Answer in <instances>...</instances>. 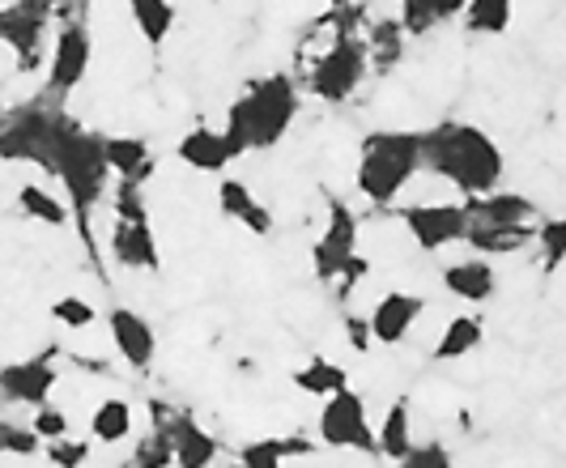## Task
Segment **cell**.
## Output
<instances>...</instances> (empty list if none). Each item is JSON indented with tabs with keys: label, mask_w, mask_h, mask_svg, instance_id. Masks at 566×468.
<instances>
[{
	"label": "cell",
	"mask_w": 566,
	"mask_h": 468,
	"mask_svg": "<svg viewBox=\"0 0 566 468\" xmlns=\"http://www.w3.org/2000/svg\"><path fill=\"white\" fill-rule=\"evenodd\" d=\"M43 170L60 179L64 200H69V214L77 221V235H82L85 248H94V243H90V214H94V205L107 196V179H112L107 158H103V137H98V133H85L82 124H73L69 115L56 111Z\"/></svg>",
	"instance_id": "6da1fadb"
},
{
	"label": "cell",
	"mask_w": 566,
	"mask_h": 468,
	"mask_svg": "<svg viewBox=\"0 0 566 468\" xmlns=\"http://www.w3.org/2000/svg\"><path fill=\"white\" fill-rule=\"evenodd\" d=\"M422 170L452 184L460 196L478 200L499 188L507 158L478 124H439V128L422 133Z\"/></svg>",
	"instance_id": "7a4b0ae2"
},
{
	"label": "cell",
	"mask_w": 566,
	"mask_h": 468,
	"mask_svg": "<svg viewBox=\"0 0 566 468\" xmlns=\"http://www.w3.org/2000/svg\"><path fill=\"white\" fill-rule=\"evenodd\" d=\"M294 115H298V90L285 73H273V77L255 82L243 98L230 103L222 137L234 145L239 158L248 149H273L285 141Z\"/></svg>",
	"instance_id": "3957f363"
},
{
	"label": "cell",
	"mask_w": 566,
	"mask_h": 468,
	"mask_svg": "<svg viewBox=\"0 0 566 468\" xmlns=\"http://www.w3.org/2000/svg\"><path fill=\"white\" fill-rule=\"evenodd\" d=\"M422 170V133H370L358 154V193L370 205H392Z\"/></svg>",
	"instance_id": "277c9868"
},
{
	"label": "cell",
	"mask_w": 566,
	"mask_h": 468,
	"mask_svg": "<svg viewBox=\"0 0 566 468\" xmlns=\"http://www.w3.org/2000/svg\"><path fill=\"white\" fill-rule=\"evenodd\" d=\"M367 69H370L367 48H363L358 39L340 34L337 43L312 64L307 85H312L315 98H324V103H345V98H354V90L363 85Z\"/></svg>",
	"instance_id": "5b68a950"
},
{
	"label": "cell",
	"mask_w": 566,
	"mask_h": 468,
	"mask_svg": "<svg viewBox=\"0 0 566 468\" xmlns=\"http://www.w3.org/2000/svg\"><path fill=\"white\" fill-rule=\"evenodd\" d=\"M319 443L337 451H375V430H370L367 401L354 387H340L324 396L319 409Z\"/></svg>",
	"instance_id": "8992f818"
},
{
	"label": "cell",
	"mask_w": 566,
	"mask_h": 468,
	"mask_svg": "<svg viewBox=\"0 0 566 468\" xmlns=\"http://www.w3.org/2000/svg\"><path fill=\"white\" fill-rule=\"evenodd\" d=\"M397 218L422 251H443L452 243H464V230H469V209L460 200L405 205V209H397Z\"/></svg>",
	"instance_id": "52a82bcc"
},
{
	"label": "cell",
	"mask_w": 566,
	"mask_h": 468,
	"mask_svg": "<svg viewBox=\"0 0 566 468\" xmlns=\"http://www.w3.org/2000/svg\"><path fill=\"white\" fill-rule=\"evenodd\" d=\"M56 384H60L56 350H43V354H34V358L0 366V401H9V405H30V409H39V405L52 401Z\"/></svg>",
	"instance_id": "ba28073f"
},
{
	"label": "cell",
	"mask_w": 566,
	"mask_h": 468,
	"mask_svg": "<svg viewBox=\"0 0 566 468\" xmlns=\"http://www.w3.org/2000/svg\"><path fill=\"white\" fill-rule=\"evenodd\" d=\"M358 251V218L349 214V205L345 200H328V226H324V235L315 239L312 248V269H315V281H333V277L345 269V260Z\"/></svg>",
	"instance_id": "9c48e42d"
},
{
	"label": "cell",
	"mask_w": 566,
	"mask_h": 468,
	"mask_svg": "<svg viewBox=\"0 0 566 468\" xmlns=\"http://www.w3.org/2000/svg\"><path fill=\"white\" fill-rule=\"evenodd\" d=\"M154 422H163L158 430L170 439V465L175 468H213L218 465V439L192 422L188 414H167L158 401H154Z\"/></svg>",
	"instance_id": "30bf717a"
},
{
	"label": "cell",
	"mask_w": 566,
	"mask_h": 468,
	"mask_svg": "<svg viewBox=\"0 0 566 468\" xmlns=\"http://www.w3.org/2000/svg\"><path fill=\"white\" fill-rule=\"evenodd\" d=\"M52 119L56 111H22L18 119H9L0 128V158L4 163H39L48 158V141H52Z\"/></svg>",
	"instance_id": "8fae6325"
},
{
	"label": "cell",
	"mask_w": 566,
	"mask_h": 468,
	"mask_svg": "<svg viewBox=\"0 0 566 468\" xmlns=\"http://www.w3.org/2000/svg\"><path fill=\"white\" fill-rule=\"evenodd\" d=\"M426 311V299L422 294H409V290H388L379 303H375V311H370V341L375 345H400L409 332H413V324L422 320Z\"/></svg>",
	"instance_id": "7c38bea8"
},
{
	"label": "cell",
	"mask_w": 566,
	"mask_h": 468,
	"mask_svg": "<svg viewBox=\"0 0 566 468\" xmlns=\"http://www.w3.org/2000/svg\"><path fill=\"white\" fill-rule=\"evenodd\" d=\"M90 30L85 27H64L56 34V48H52V60H48V85L56 94H73L77 85L85 82L90 73Z\"/></svg>",
	"instance_id": "4fadbf2b"
},
{
	"label": "cell",
	"mask_w": 566,
	"mask_h": 468,
	"mask_svg": "<svg viewBox=\"0 0 566 468\" xmlns=\"http://www.w3.org/2000/svg\"><path fill=\"white\" fill-rule=\"evenodd\" d=\"M107 329H112V345L115 354L128 362L133 371H149L154 366V354H158V336L149 329V320L128 311V306H115L107 315Z\"/></svg>",
	"instance_id": "5bb4252c"
},
{
	"label": "cell",
	"mask_w": 566,
	"mask_h": 468,
	"mask_svg": "<svg viewBox=\"0 0 566 468\" xmlns=\"http://www.w3.org/2000/svg\"><path fill=\"white\" fill-rule=\"evenodd\" d=\"M107 248H112L115 260H119L124 269H133V273H154V269L163 264V256H158V239H154L149 221H119L115 218Z\"/></svg>",
	"instance_id": "9a60e30c"
},
{
	"label": "cell",
	"mask_w": 566,
	"mask_h": 468,
	"mask_svg": "<svg viewBox=\"0 0 566 468\" xmlns=\"http://www.w3.org/2000/svg\"><path fill=\"white\" fill-rule=\"evenodd\" d=\"M175 158L184 166H192V170H205V175H222L239 154H234V145L218 128H192V133L179 137Z\"/></svg>",
	"instance_id": "2e32d148"
},
{
	"label": "cell",
	"mask_w": 566,
	"mask_h": 468,
	"mask_svg": "<svg viewBox=\"0 0 566 468\" xmlns=\"http://www.w3.org/2000/svg\"><path fill=\"white\" fill-rule=\"evenodd\" d=\"M443 290L460 299V303H485V299H494V290H499V273H494V264L485 260V256H469V260H452L448 269H443Z\"/></svg>",
	"instance_id": "e0dca14e"
},
{
	"label": "cell",
	"mask_w": 566,
	"mask_h": 468,
	"mask_svg": "<svg viewBox=\"0 0 566 468\" xmlns=\"http://www.w3.org/2000/svg\"><path fill=\"white\" fill-rule=\"evenodd\" d=\"M43 30H48L43 4H13V9H0V43H9L22 60H34V55H39Z\"/></svg>",
	"instance_id": "ac0fdd59"
},
{
	"label": "cell",
	"mask_w": 566,
	"mask_h": 468,
	"mask_svg": "<svg viewBox=\"0 0 566 468\" xmlns=\"http://www.w3.org/2000/svg\"><path fill=\"white\" fill-rule=\"evenodd\" d=\"M533 235H537V221H520V226H482V221H469L464 230V243L494 260V256H515V251L533 248Z\"/></svg>",
	"instance_id": "d6986e66"
},
{
	"label": "cell",
	"mask_w": 566,
	"mask_h": 468,
	"mask_svg": "<svg viewBox=\"0 0 566 468\" xmlns=\"http://www.w3.org/2000/svg\"><path fill=\"white\" fill-rule=\"evenodd\" d=\"M469 221H482V226H520V221H537V205L520 193H485L478 200L464 205Z\"/></svg>",
	"instance_id": "ffe728a7"
},
{
	"label": "cell",
	"mask_w": 566,
	"mask_h": 468,
	"mask_svg": "<svg viewBox=\"0 0 566 468\" xmlns=\"http://www.w3.org/2000/svg\"><path fill=\"white\" fill-rule=\"evenodd\" d=\"M103 158L107 170L145 188V179L154 175V154H149V141L142 137H103Z\"/></svg>",
	"instance_id": "44dd1931"
},
{
	"label": "cell",
	"mask_w": 566,
	"mask_h": 468,
	"mask_svg": "<svg viewBox=\"0 0 566 468\" xmlns=\"http://www.w3.org/2000/svg\"><path fill=\"white\" fill-rule=\"evenodd\" d=\"M218 209H222V218L243 221L252 235H273V214L255 200L243 179H222L218 184Z\"/></svg>",
	"instance_id": "7402d4cb"
},
{
	"label": "cell",
	"mask_w": 566,
	"mask_h": 468,
	"mask_svg": "<svg viewBox=\"0 0 566 468\" xmlns=\"http://www.w3.org/2000/svg\"><path fill=\"white\" fill-rule=\"evenodd\" d=\"M315 447L319 443L298 439V435H290V439H252L239 447V468H285V460L312 456Z\"/></svg>",
	"instance_id": "603a6c76"
},
{
	"label": "cell",
	"mask_w": 566,
	"mask_h": 468,
	"mask_svg": "<svg viewBox=\"0 0 566 468\" xmlns=\"http://www.w3.org/2000/svg\"><path fill=\"white\" fill-rule=\"evenodd\" d=\"M133 439V405L128 401H119V396H107V401H98L94 405V414H90V443H124Z\"/></svg>",
	"instance_id": "cb8c5ba5"
},
{
	"label": "cell",
	"mask_w": 566,
	"mask_h": 468,
	"mask_svg": "<svg viewBox=\"0 0 566 468\" xmlns=\"http://www.w3.org/2000/svg\"><path fill=\"white\" fill-rule=\"evenodd\" d=\"M409 447H413V414H409V401H397V405L384 414L379 430H375V451L397 465Z\"/></svg>",
	"instance_id": "d4e9b609"
},
{
	"label": "cell",
	"mask_w": 566,
	"mask_h": 468,
	"mask_svg": "<svg viewBox=\"0 0 566 468\" xmlns=\"http://www.w3.org/2000/svg\"><path fill=\"white\" fill-rule=\"evenodd\" d=\"M460 9H464V0H400L397 22L405 34H426V30L460 18Z\"/></svg>",
	"instance_id": "484cf974"
},
{
	"label": "cell",
	"mask_w": 566,
	"mask_h": 468,
	"mask_svg": "<svg viewBox=\"0 0 566 468\" xmlns=\"http://www.w3.org/2000/svg\"><path fill=\"white\" fill-rule=\"evenodd\" d=\"M128 13H133V27L149 48H163L175 30V18H179L170 0H128Z\"/></svg>",
	"instance_id": "4316f807"
},
{
	"label": "cell",
	"mask_w": 566,
	"mask_h": 468,
	"mask_svg": "<svg viewBox=\"0 0 566 468\" xmlns=\"http://www.w3.org/2000/svg\"><path fill=\"white\" fill-rule=\"evenodd\" d=\"M482 336L485 324L478 315H455V320H448L443 336L434 341V362H460L464 354H473L482 345Z\"/></svg>",
	"instance_id": "83f0119b"
},
{
	"label": "cell",
	"mask_w": 566,
	"mask_h": 468,
	"mask_svg": "<svg viewBox=\"0 0 566 468\" xmlns=\"http://www.w3.org/2000/svg\"><path fill=\"white\" fill-rule=\"evenodd\" d=\"M469 34H507L515 18V0H464L460 9Z\"/></svg>",
	"instance_id": "f1b7e54d"
},
{
	"label": "cell",
	"mask_w": 566,
	"mask_h": 468,
	"mask_svg": "<svg viewBox=\"0 0 566 468\" xmlns=\"http://www.w3.org/2000/svg\"><path fill=\"white\" fill-rule=\"evenodd\" d=\"M290 379H294L298 392H307V396H315V401H324V396H333V392H340V387H349V371L328 358H312L303 371H294Z\"/></svg>",
	"instance_id": "f546056e"
},
{
	"label": "cell",
	"mask_w": 566,
	"mask_h": 468,
	"mask_svg": "<svg viewBox=\"0 0 566 468\" xmlns=\"http://www.w3.org/2000/svg\"><path fill=\"white\" fill-rule=\"evenodd\" d=\"M18 209H22L27 218L43 221V226H64V221L73 218V214H69V200H60L56 193H48L43 184H22V188H18Z\"/></svg>",
	"instance_id": "4dcf8cb0"
},
{
	"label": "cell",
	"mask_w": 566,
	"mask_h": 468,
	"mask_svg": "<svg viewBox=\"0 0 566 468\" xmlns=\"http://www.w3.org/2000/svg\"><path fill=\"white\" fill-rule=\"evenodd\" d=\"M400 43H405L400 22L397 18H384V22H375V30H370V39L363 48H367V60H375L379 69H388L392 60H400Z\"/></svg>",
	"instance_id": "1f68e13d"
},
{
	"label": "cell",
	"mask_w": 566,
	"mask_h": 468,
	"mask_svg": "<svg viewBox=\"0 0 566 468\" xmlns=\"http://www.w3.org/2000/svg\"><path fill=\"white\" fill-rule=\"evenodd\" d=\"M52 320H56L60 329L82 332V329H90V324L98 320V311H94V303H90V299L64 294V299H56V303H52Z\"/></svg>",
	"instance_id": "d6a6232c"
},
{
	"label": "cell",
	"mask_w": 566,
	"mask_h": 468,
	"mask_svg": "<svg viewBox=\"0 0 566 468\" xmlns=\"http://www.w3.org/2000/svg\"><path fill=\"white\" fill-rule=\"evenodd\" d=\"M533 243L545 251V269H558L566 260V221L563 218H545L537 221V235Z\"/></svg>",
	"instance_id": "836d02e7"
},
{
	"label": "cell",
	"mask_w": 566,
	"mask_h": 468,
	"mask_svg": "<svg viewBox=\"0 0 566 468\" xmlns=\"http://www.w3.org/2000/svg\"><path fill=\"white\" fill-rule=\"evenodd\" d=\"M43 451V439L30 430V426H18V422H0V456H39Z\"/></svg>",
	"instance_id": "e575fe53"
},
{
	"label": "cell",
	"mask_w": 566,
	"mask_h": 468,
	"mask_svg": "<svg viewBox=\"0 0 566 468\" xmlns=\"http://www.w3.org/2000/svg\"><path fill=\"white\" fill-rule=\"evenodd\" d=\"M397 468H452V451H448V443H439V439L413 443L397 460Z\"/></svg>",
	"instance_id": "d590c367"
},
{
	"label": "cell",
	"mask_w": 566,
	"mask_h": 468,
	"mask_svg": "<svg viewBox=\"0 0 566 468\" xmlns=\"http://www.w3.org/2000/svg\"><path fill=\"white\" fill-rule=\"evenodd\" d=\"M30 430H34L43 443H56V439H64V435H69V414H64V409H56V405L48 401V405H39V409H34V417H30Z\"/></svg>",
	"instance_id": "8d00e7d4"
},
{
	"label": "cell",
	"mask_w": 566,
	"mask_h": 468,
	"mask_svg": "<svg viewBox=\"0 0 566 468\" xmlns=\"http://www.w3.org/2000/svg\"><path fill=\"white\" fill-rule=\"evenodd\" d=\"M43 451H48V460L56 468H82L90 460V439H56V443H43Z\"/></svg>",
	"instance_id": "74e56055"
},
{
	"label": "cell",
	"mask_w": 566,
	"mask_h": 468,
	"mask_svg": "<svg viewBox=\"0 0 566 468\" xmlns=\"http://www.w3.org/2000/svg\"><path fill=\"white\" fill-rule=\"evenodd\" d=\"M115 218L119 221H149L142 188H137V184H128V179H119V184H115Z\"/></svg>",
	"instance_id": "f35d334b"
},
{
	"label": "cell",
	"mask_w": 566,
	"mask_h": 468,
	"mask_svg": "<svg viewBox=\"0 0 566 468\" xmlns=\"http://www.w3.org/2000/svg\"><path fill=\"white\" fill-rule=\"evenodd\" d=\"M137 468H170V439L163 430H154L137 451Z\"/></svg>",
	"instance_id": "ab89813d"
},
{
	"label": "cell",
	"mask_w": 566,
	"mask_h": 468,
	"mask_svg": "<svg viewBox=\"0 0 566 468\" xmlns=\"http://www.w3.org/2000/svg\"><path fill=\"white\" fill-rule=\"evenodd\" d=\"M367 273H370V260H367V256H358V251H354V256L345 260V269H340V273L333 277L328 285H337L340 299H349V294H354V285H358V281H363Z\"/></svg>",
	"instance_id": "60d3db41"
},
{
	"label": "cell",
	"mask_w": 566,
	"mask_h": 468,
	"mask_svg": "<svg viewBox=\"0 0 566 468\" xmlns=\"http://www.w3.org/2000/svg\"><path fill=\"white\" fill-rule=\"evenodd\" d=\"M345 332H349V345H354L358 354H367L370 345H375V341H370V324L358 320V315H345Z\"/></svg>",
	"instance_id": "b9f144b4"
}]
</instances>
